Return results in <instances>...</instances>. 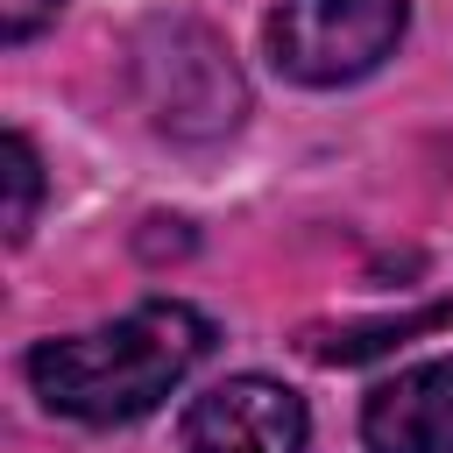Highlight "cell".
Returning a JSON list of instances; mask_svg holds the SVG:
<instances>
[{
  "label": "cell",
  "mask_w": 453,
  "mask_h": 453,
  "mask_svg": "<svg viewBox=\"0 0 453 453\" xmlns=\"http://www.w3.org/2000/svg\"><path fill=\"white\" fill-rule=\"evenodd\" d=\"M212 347V326L177 304V297H149L134 311H120L113 326L92 333H64L28 347V389L78 425H134L149 418Z\"/></svg>",
  "instance_id": "obj_1"
},
{
  "label": "cell",
  "mask_w": 453,
  "mask_h": 453,
  "mask_svg": "<svg viewBox=\"0 0 453 453\" xmlns=\"http://www.w3.org/2000/svg\"><path fill=\"white\" fill-rule=\"evenodd\" d=\"M127 78H134L149 127L170 142L205 149L248 120V78H241L234 50L198 21H149L127 42Z\"/></svg>",
  "instance_id": "obj_2"
},
{
  "label": "cell",
  "mask_w": 453,
  "mask_h": 453,
  "mask_svg": "<svg viewBox=\"0 0 453 453\" xmlns=\"http://www.w3.org/2000/svg\"><path fill=\"white\" fill-rule=\"evenodd\" d=\"M411 28V0H276L269 7V57L283 78L333 92L396 57Z\"/></svg>",
  "instance_id": "obj_3"
},
{
  "label": "cell",
  "mask_w": 453,
  "mask_h": 453,
  "mask_svg": "<svg viewBox=\"0 0 453 453\" xmlns=\"http://www.w3.org/2000/svg\"><path fill=\"white\" fill-rule=\"evenodd\" d=\"M311 411L276 375H226L184 411V453H304Z\"/></svg>",
  "instance_id": "obj_4"
},
{
  "label": "cell",
  "mask_w": 453,
  "mask_h": 453,
  "mask_svg": "<svg viewBox=\"0 0 453 453\" xmlns=\"http://www.w3.org/2000/svg\"><path fill=\"white\" fill-rule=\"evenodd\" d=\"M361 446L368 453H453V354L375 382L361 403Z\"/></svg>",
  "instance_id": "obj_5"
},
{
  "label": "cell",
  "mask_w": 453,
  "mask_h": 453,
  "mask_svg": "<svg viewBox=\"0 0 453 453\" xmlns=\"http://www.w3.org/2000/svg\"><path fill=\"white\" fill-rule=\"evenodd\" d=\"M0 163H7V241H28L35 205H42V163H35L28 134H7L0 142Z\"/></svg>",
  "instance_id": "obj_6"
},
{
  "label": "cell",
  "mask_w": 453,
  "mask_h": 453,
  "mask_svg": "<svg viewBox=\"0 0 453 453\" xmlns=\"http://www.w3.org/2000/svg\"><path fill=\"white\" fill-rule=\"evenodd\" d=\"M57 7H64V0H0V42L21 50L42 21H57Z\"/></svg>",
  "instance_id": "obj_7"
}]
</instances>
